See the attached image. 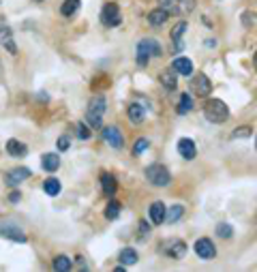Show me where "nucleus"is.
Masks as SVG:
<instances>
[{"label":"nucleus","mask_w":257,"mask_h":272,"mask_svg":"<svg viewBox=\"0 0 257 272\" xmlns=\"http://www.w3.org/2000/svg\"><path fill=\"white\" fill-rule=\"evenodd\" d=\"M80 2H82V0H64L62 6H60V13L64 17H71L77 9H80Z\"/></svg>","instance_id":"nucleus-27"},{"label":"nucleus","mask_w":257,"mask_h":272,"mask_svg":"<svg viewBox=\"0 0 257 272\" xmlns=\"http://www.w3.org/2000/svg\"><path fill=\"white\" fill-rule=\"evenodd\" d=\"M253 129L251 127H238L236 131L232 133V139H240V137H251Z\"/></svg>","instance_id":"nucleus-31"},{"label":"nucleus","mask_w":257,"mask_h":272,"mask_svg":"<svg viewBox=\"0 0 257 272\" xmlns=\"http://www.w3.org/2000/svg\"><path fill=\"white\" fill-rule=\"evenodd\" d=\"M103 139H105V144H110L112 148H123V144H125V137H123V133H120L118 127H105L103 129Z\"/></svg>","instance_id":"nucleus-9"},{"label":"nucleus","mask_w":257,"mask_h":272,"mask_svg":"<svg viewBox=\"0 0 257 272\" xmlns=\"http://www.w3.org/2000/svg\"><path fill=\"white\" fill-rule=\"evenodd\" d=\"M148 232H150V225L146 221H139V234H148Z\"/></svg>","instance_id":"nucleus-38"},{"label":"nucleus","mask_w":257,"mask_h":272,"mask_svg":"<svg viewBox=\"0 0 257 272\" xmlns=\"http://www.w3.org/2000/svg\"><path fill=\"white\" fill-rule=\"evenodd\" d=\"M86 120H88V125L92 129H101V116H92V114H86Z\"/></svg>","instance_id":"nucleus-35"},{"label":"nucleus","mask_w":257,"mask_h":272,"mask_svg":"<svg viewBox=\"0 0 257 272\" xmlns=\"http://www.w3.org/2000/svg\"><path fill=\"white\" fill-rule=\"evenodd\" d=\"M176 75H178V73H176L174 69H165V71H163L161 77H159L161 84H163V88L174 90V88H176Z\"/></svg>","instance_id":"nucleus-23"},{"label":"nucleus","mask_w":257,"mask_h":272,"mask_svg":"<svg viewBox=\"0 0 257 272\" xmlns=\"http://www.w3.org/2000/svg\"><path fill=\"white\" fill-rule=\"evenodd\" d=\"M148 146H150V141L146 137H139L137 141H135V146H133V154H141Z\"/></svg>","instance_id":"nucleus-33"},{"label":"nucleus","mask_w":257,"mask_h":272,"mask_svg":"<svg viewBox=\"0 0 257 272\" xmlns=\"http://www.w3.org/2000/svg\"><path fill=\"white\" fill-rule=\"evenodd\" d=\"M184 30H187V21H178V24L171 28V41H174L176 47L182 49V43H180V37L184 34Z\"/></svg>","instance_id":"nucleus-24"},{"label":"nucleus","mask_w":257,"mask_h":272,"mask_svg":"<svg viewBox=\"0 0 257 272\" xmlns=\"http://www.w3.org/2000/svg\"><path fill=\"white\" fill-rule=\"evenodd\" d=\"M204 116L212 125H223L230 118V110H227V105L221 99H208L204 105Z\"/></svg>","instance_id":"nucleus-1"},{"label":"nucleus","mask_w":257,"mask_h":272,"mask_svg":"<svg viewBox=\"0 0 257 272\" xmlns=\"http://www.w3.org/2000/svg\"><path fill=\"white\" fill-rule=\"evenodd\" d=\"M101 21H103L105 26H110V28L118 26L120 21H123V15H120V9H118L116 2H107V4L103 6V11H101Z\"/></svg>","instance_id":"nucleus-5"},{"label":"nucleus","mask_w":257,"mask_h":272,"mask_svg":"<svg viewBox=\"0 0 257 272\" xmlns=\"http://www.w3.org/2000/svg\"><path fill=\"white\" fill-rule=\"evenodd\" d=\"M75 131H77V137L80 139H90V131H88V127H86V123H77Z\"/></svg>","instance_id":"nucleus-34"},{"label":"nucleus","mask_w":257,"mask_h":272,"mask_svg":"<svg viewBox=\"0 0 257 272\" xmlns=\"http://www.w3.org/2000/svg\"><path fill=\"white\" fill-rule=\"evenodd\" d=\"M120 210H123V206H120V202H116V199H112L110 204H107L105 208V219L107 221H116L120 217Z\"/></svg>","instance_id":"nucleus-26"},{"label":"nucleus","mask_w":257,"mask_h":272,"mask_svg":"<svg viewBox=\"0 0 257 272\" xmlns=\"http://www.w3.org/2000/svg\"><path fill=\"white\" fill-rule=\"evenodd\" d=\"M69 146H71V141H69V137H67V135H62V137H60L58 141H56V148H58L60 152H62V150H67Z\"/></svg>","instance_id":"nucleus-36"},{"label":"nucleus","mask_w":257,"mask_h":272,"mask_svg":"<svg viewBox=\"0 0 257 272\" xmlns=\"http://www.w3.org/2000/svg\"><path fill=\"white\" fill-rule=\"evenodd\" d=\"M232 234H234V230H232L230 223H221V225H217V236H221V238H232Z\"/></svg>","instance_id":"nucleus-32"},{"label":"nucleus","mask_w":257,"mask_h":272,"mask_svg":"<svg viewBox=\"0 0 257 272\" xmlns=\"http://www.w3.org/2000/svg\"><path fill=\"white\" fill-rule=\"evenodd\" d=\"M60 189H62L60 187V180H56V178H47V180L43 182V191H45L49 197H56L60 193Z\"/></svg>","instance_id":"nucleus-25"},{"label":"nucleus","mask_w":257,"mask_h":272,"mask_svg":"<svg viewBox=\"0 0 257 272\" xmlns=\"http://www.w3.org/2000/svg\"><path fill=\"white\" fill-rule=\"evenodd\" d=\"M255 69H257V54H255Z\"/></svg>","instance_id":"nucleus-41"},{"label":"nucleus","mask_w":257,"mask_h":272,"mask_svg":"<svg viewBox=\"0 0 257 272\" xmlns=\"http://www.w3.org/2000/svg\"><path fill=\"white\" fill-rule=\"evenodd\" d=\"M193 110V99H191V95H182L180 97V101H178V107H176V112L180 114H189Z\"/></svg>","instance_id":"nucleus-28"},{"label":"nucleus","mask_w":257,"mask_h":272,"mask_svg":"<svg viewBox=\"0 0 257 272\" xmlns=\"http://www.w3.org/2000/svg\"><path fill=\"white\" fill-rule=\"evenodd\" d=\"M2 26H6V24H4V17H2V13H0V28H2Z\"/></svg>","instance_id":"nucleus-40"},{"label":"nucleus","mask_w":257,"mask_h":272,"mask_svg":"<svg viewBox=\"0 0 257 272\" xmlns=\"http://www.w3.org/2000/svg\"><path fill=\"white\" fill-rule=\"evenodd\" d=\"M144 174H146V180H148V182H152L154 187H167L169 180H171V176H169L167 167L159 165V163H154V165H148Z\"/></svg>","instance_id":"nucleus-4"},{"label":"nucleus","mask_w":257,"mask_h":272,"mask_svg":"<svg viewBox=\"0 0 257 272\" xmlns=\"http://www.w3.org/2000/svg\"><path fill=\"white\" fill-rule=\"evenodd\" d=\"M165 253L171 260H180V257H184V253H187V245H184L182 240H171L165 247Z\"/></svg>","instance_id":"nucleus-15"},{"label":"nucleus","mask_w":257,"mask_h":272,"mask_svg":"<svg viewBox=\"0 0 257 272\" xmlns=\"http://www.w3.org/2000/svg\"><path fill=\"white\" fill-rule=\"evenodd\" d=\"M255 148H257V144H255Z\"/></svg>","instance_id":"nucleus-44"},{"label":"nucleus","mask_w":257,"mask_h":272,"mask_svg":"<svg viewBox=\"0 0 257 272\" xmlns=\"http://www.w3.org/2000/svg\"><path fill=\"white\" fill-rule=\"evenodd\" d=\"M195 253L202 257V260H214V255H217V247H214V242L210 238H199L195 242Z\"/></svg>","instance_id":"nucleus-7"},{"label":"nucleus","mask_w":257,"mask_h":272,"mask_svg":"<svg viewBox=\"0 0 257 272\" xmlns=\"http://www.w3.org/2000/svg\"><path fill=\"white\" fill-rule=\"evenodd\" d=\"M255 219H257V214H255Z\"/></svg>","instance_id":"nucleus-43"},{"label":"nucleus","mask_w":257,"mask_h":272,"mask_svg":"<svg viewBox=\"0 0 257 272\" xmlns=\"http://www.w3.org/2000/svg\"><path fill=\"white\" fill-rule=\"evenodd\" d=\"M19 197H21L19 193H11V197H9V199H11V202H19Z\"/></svg>","instance_id":"nucleus-39"},{"label":"nucleus","mask_w":257,"mask_h":272,"mask_svg":"<svg viewBox=\"0 0 257 272\" xmlns=\"http://www.w3.org/2000/svg\"><path fill=\"white\" fill-rule=\"evenodd\" d=\"M178 152H180V156H184V159H187V161L195 159V154H197L195 141H193V139H189V137H182V139H178Z\"/></svg>","instance_id":"nucleus-11"},{"label":"nucleus","mask_w":257,"mask_h":272,"mask_svg":"<svg viewBox=\"0 0 257 272\" xmlns=\"http://www.w3.org/2000/svg\"><path fill=\"white\" fill-rule=\"evenodd\" d=\"M171 69H174L176 73L189 77V75L193 73V62H191L189 58H182V56H180V58H176L174 62H171Z\"/></svg>","instance_id":"nucleus-17"},{"label":"nucleus","mask_w":257,"mask_h":272,"mask_svg":"<svg viewBox=\"0 0 257 272\" xmlns=\"http://www.w3.org/2000/svg\"><path fill=\"white\" fill-rule=\"evenodd\" d=\"M54 270L56 272H67V270H71V260L67 255H58L54 260Z\"/></svg>","instance_id":"nucleus-29"},{"label":"nucleus","mask_w":257,"mask_h":272,"mask_svg":"<svg viewBox=\"0 0 257 272\" xmlns=\"http://www.w3.org/2000/svg\"><path fill=\"white\" fill-rule=\"evenodd\" d=\"M191 88H193V92H195L197 97H208L210 90H212V82L206 77V73H197L195 77H193V82H191Z\"/></svg>","instance_id":"nucleus-6"},{"label":"nucleus","mask_w":257,"mask_h":272,"mask_svg":"<svg viewBox=\"0 0 257 272\" xmlns=\"http://www.w3.org/2000/svg\"><path fill=\"white\" fill-rule=\"evenodd\" d=\"M255 15H253V13H245V15H242V24H245V26H253L255 24Z\"/></svg>","instance_id":"nucleus-37"},{"label":"nucleus","mask_w":257,"mask_h":272,"mask_svg":"<svg viewBox=\"0 0 257 272\" xmlns=\"http://www.w3.org/2000/svg\"><path fill=\"white\" fill-rule=\"evenodd\" d=\"M150 219H152L154 225H161L163 221L167 219V206L163 202H154L152 206H150Z\"/></svg>","instance_id":"nucleus-13"},{"label":"nucleus","mask_w":257,"mask_h":272,"mask_svg":"<svg viewBox=\"0 0 257 272\" xmlns=\"http://www.w3.org/2000/svg\"><path fill=\"white\" fill-rule=\"evenodd\" d=\"M41 165H43V169H47V171H56V169L60 167V156H58V154H54V152L43 154Z\"/></svg>","instance_id":"nucleus-21"},{"label":"nucleus","mask_w":257,"mask_h":272,"mask_svg":"<svg viewBox=\"0 0 257 272\" xmlns=\"http://www.w3.org/2000/svg\"><path fill=\"white\" fill-rule=\"evenodd\" d=\"M127 112H128V118H131L133 125H139L141 120H144V116H146V110L141 105H137V103H131Z\"/></svg>","instance_id":"nucleus-22"},{"label":"nucleus","mask_w":257,"mask_h":272,"mask_svg":"<svg viewBox=\"0 0 257 272\" xmlns=\"http://www.w3.org/2000/svg\"><path fill=\"white\" fill-rule=\"evenodd\" d=\"M0 43H2V47H4L9 54H13V56L17 54V45H15V41H13V32H11L9 26H2V28H0Z\"/></svg>","instance_id":"nucleus-12"},{"label":"nucleus","mask_w":257,"mask_h":272,"mask_svg":"<svg viewBox=\"0 0 257 272\" xmlns=\"http://www.w3.org/2000/svg\"><path fill=\"white\" fill-rule=\"evenodd\" d=\"M159 6L165 9L169 15L184 17L195 9V0H159Z\"/></svg>","instance_id":"nucleus-3"},{"label":"nucleus","mask_w":257,"mask_h":272,"mask_svg":"<svg viewBox=\"0 0 257 272\" xmlns=\"http://www.w3.org/2000/svg\"><path fill=\"white\" fill-rule=\"evenodd\" d=\"M88 105L90 107H88V112H86V114H92V116H103V112H105V97L103 95L92 97Z\"/></svg>","instance_id":"nucleus-18"},{"label":"nucleus","mask_w":257,"mask_h":272,"mask_svg":"<svg viewBox=\"0 0 257 272\" xmlns=\"http://www.w3.org/2000/svg\"><path fill=\"white\" fill-rule=\"evenodd\" d=\"M101 189H103V193L105 195H114V193L118 191V182H116V178H114L112 174H103L101 176Z\"/></svg>","instance_id":"nucleus-20"},{"label":"nucleus","mask_w":257,"mask_h":272,"mask_svg":"<svg viewBox=\"0 0 257 272\" xmlns=\"http://www.w3.org/2000/svg\"><path fill=\"white\" fill-rule=\"evenodd\" d=\"M34 2H43V0H34Z\"/></svg>","instance_id":"nucleus-42"},{"label":"nucleus","mask_w":257,"mask_h":272,"mask_svg":"<svg viewBox=\"0 0 257 272\" xmlns=\"http://www.w3.org/2000/svg\"><path fill=\"white\" fill-rule=\"evenodd\" d=\"M152 56H163V47L154 39H144L137 43V64L146 67Z\"/></svg>","instance_id":"nucleus-2"},{"label":"nucleus","mask_w":257,"mask_h":272,"mask_svg":"<svg viewBox=\"0 0 257 272\" xmlns=\"http://www.w3.org/2000/svg\"><path fill=\"white\" fill-rule=\"evenodd\" d=\"M6 154L9 156H15V159H21V156L28 154V146L24 144V141L19 139H6Z\"/></svg>","instance_id":"nucleus-10"},{"label":"nucleus","mask_w":257,"mask_h":272,"mask_svg":"<svg viewBox=\"0 0 257 272\" xmlns=\"http://www.w3.org/2000/svg\"><path fill=\"white\" fill-rule=\"evenodd\" d=\"M182 214H184V206L176 204V206H171V208H169V212H167V219H165V221H169V223H176V221L180 219Z\"/></svg>","instance_id":"nucleus-30"},{"label":"nucleus","mask_w":257,"mask_h":272,"mask_svg":"<svg viewBox=\"0 0 257 272\" xmlns=\"http://www.w3.org/2000/svg\"><path fill=\"white\" fill-rule=\"evenodd\" d=\"M0 236H2V238H9L11 242H17V245H24V242L28 240L26 238V234L19 230L17 225H0Z\"/></svg>","instance_id":"nucleus-8"},{"label":"nucleus","mask_w":257,"mask_h":272,"mask_svg":"<svg viewBox=\"0 0 257 272\" xmlns=\"http://www.w3.org/2000/svg\"><path fill=\"white\" fill-rule=\"evenodd\" d=\"M118 262L123 264V266H133V264H137V251L131 247L123 249V251L118 253Z\"/></svg>","instance_id":"nucleus-19"},{"label":"nucleus","mask_w":257,"mask_h":272,"mask_svg":"<svg viewBox=\"0 0 257 272\" xmlns=\"http://www.w3.org/2000/svg\"><path fill=\"white\" fill-rule=\"evenodd\" d=\"M26 178H30V169L28 167H15V169H11L9 174H6V184H19V182H24Z\"/></svg>","instance_id":"nucleus-14"},{"label":"nucleus","mask_w":257,"mask_h":272,"mask_svg":"<svg viewBox=\"0 0 257 272\" xmlns=\"http://www.w3.org/2000/svg\"><path fill=\"white\" fill-rule=\"evenodd\" d=\"M167 17H169V13L165 11V9H154V11H150L148 13V24L150 26H154V28H159V26H163L167 21Z\"/></svg>","instance_id":"nucleus-16"}]
</instances>
